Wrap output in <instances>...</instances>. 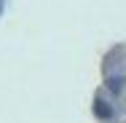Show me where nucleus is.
Listing matches in <instances>:
<instances>
[{"mask_svg": "<svg viewBox=\"0 0 126 123\" xmlns=\"http://www.w3.org/2000/svg\"><path fill=\"white\" fill-rule=\"evenodd\" d=\"M0 8H3V3H0Z\"/></svg>", "mask_w": 126, "mask_h": 123, "instance_id": "7ed1b4c3", "label": "nucleus"}, {"mask_svg": "<svg viewBox=\"0 0 126 123\" xmlns=\"http://www.w3.org/2000/svg\"><path fill=\"white\" fill-rule=\"evenodd\" d=\"M107 86H110V91H118V88H121V80H118V78H110Z\"/></svg>", "mask_w": 126, "mask_h": 123, "instance_id": "f03ea898", "label": "nucleus"}, {"mask_svg": "<svg viewBox=\"0 0 126 123\" xmlns=\"http://www.w3.org/2000/svg\"><path fill=\"white\" fill-rule=\"evenodd\" d=\"M94 110H97V115H99V118H110V107H105V102H97V104H94Z\"/></svg>", "mask_w": 126, "mask_h": 123, "instance_id": "f257e3e1", "label": "nucleus"}]
</instances>
